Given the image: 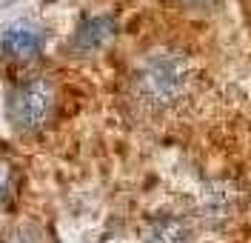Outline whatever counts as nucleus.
Here are the masks:
<instances>
[{"mask_svg":"<svg viewBox=\"0 0 251 243\" xmlns=\"http://www.w3.org/2000/svg\"><path fill=\"white\" fill-rule=\"evenodd\" d=\"M54 86L46 78H34L26 86H20L15 95H12V120H15L17 129H26V132H37L49 123V117L54 112Z\"/></svg>","mask_w":251,"mask_h":243,"instance_id":"2","label":"nucleus"},{"mask_svg":"<svg viewBox=\"0 0 251 243\" xmlns=\"http://www.w3.org/2000/svg\"><path fill=\"white\" fill-rule=\"evenodd\" d=\"M114 32V23H111V17H92V20H86L83 26H80V32L75 34V46L80 52H92L97 49L100 43H106Z\"/></svg>","mask_w":251,"mask_h":243,"instance_id":"4","label":"nucleus"},{"mask_svg":"<svg viewBox=\"0 0 251 243\" xmlns=\"http://www.w3.org/2000/svg\"><path fill=\"white\" fill-rule=\"evenodd\" d=\"M6 194H9V175H6V169L0 166V203L6 200Z\"/></svg>","mask_w":251,"mask_h":243,"instance_id":"6","label":"nucleus"},{"mask_svg":"<svg viewBox=\"0 0 251 243\" xmlns=\"http://www.w3.org/2000/svg\"><path fill=\"white\" fill-rule=\"evenodd\" d=\"M149 243H188V232H186L183 223L166 220V223H160V226L154 229V235H151Z\"/></svg>","mask_w":251,"mask_h":243,"instance_id":"5","label":"nucleus"},{"mask_svg":"<svg viewBox=\"0 0 251 243\" xmlns=\"http://www.w3.org/2000/svg\"><path fill=\"white\" fill-rule=\"evenodd\" d=\"M40 46H43L40 32H34L29 26H15V29H9V32L3 34V52L9 57H15V60H29V57H34L40 52Z\"/></svg>","mask_w":251,"mask_h":243,"instance_id":"3","label":"nucleus"},{"mask_svg":"<svg viewBox=\"0 0 251 243\" xmlns=\"http://www.w3.org/2000/svg\"><path fill=\"white\" fill-rule=\"evenodd\" d=\"M186 83H188L186 60L177 57V54L160 52L154 57H149L146 66L140 69L137 89H140V97L149 106L163 109V106H172V103H177L183 97Z\"/></svg>","mask_w":251,"mask_h":243,"instance_id":"1","label":"nucleus"}]
</instances>
